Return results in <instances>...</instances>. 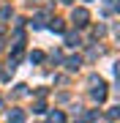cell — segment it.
<instances>
[{"label":"cell","instance_id":"6","mask_svg":"<svg viewBox=\"0 0 120 123\" xmlns=\"http://www.w3.org/2000/svg\"><path fill=\"white\" fill-rule=\"evenodd\" d=\"M49 120H52V123H63V115H60V112H52V115H49Z\"/></svg>","mask_w":120,"mask_h":123},{"label":"cell","instance_id":"3","mask_svg":"<svg viewBox=\"0 0 120 123\" xmlns=\"http://www.w3.org/2000/svg\"><path fill=\"white\" fill-rule=\"evenodd\" d=\"M8 120H11V123H22V120H25V112H11Z\"/></svg>","mask_w":120,"mask_h":123},{"label":"cell","instance_id":"4","mask_svg":"<svg viewBox=\"0 0 120 123\" xmlns=\"http://www.w3.org/2000/svg\"><path fill=\"white\" fill-rule=\"evenodd\" d=\"M66 41H68V47H76V44H79V36L68 33V36H66Z\"/></svg>","mask_w":120,"mask_h":123},{"label":"cell","instance_id":"7","mask_svg":"<svg viewBox=\"0 0 120 123\" xmlns=\"http://www.w3.org/2000/svg\"><path fill=\"white\" fill-rule=\"evenodd\" d=\"M66 3H71V0H66Z\"/></svg>","mask_w":120,"mask_h":123},{"label":"cell","instance_id":"5","mask_svg":"<svg viewBox=\"0 0 120 123\" xmlns=\"http://www.w3.org/2000/svg\"><path fill=\"white\" fill-rule=\"evenodd\" d=\"M79 63H82L79 57H71V60H68V68H71V71H74V68H79Z\"/></svg>","mask_w":120,"mask_h":123},{"label":"cell","instance_id":"2","mask_svg":"<svg viewBox=\"0 0 120 123\" xmlns=\"http://www.w3.org/2000/svg\"><path fill=\"white\" fill-rule=\"evenodd\" d=\"M104 96H107V90H104V85H98V88L93 90V98L96 101H104Z\"/></svg>","mask_w":120,"mask_h":123},{"label":"cell","instance_id":"1","mask_svg":"<svg viewBox=\"0 0 120 123\" xmlns=\"http://www.w3.org/2000/svg\"><path fill=\"white\" fill-rule=\"evenodd\" d=\"M74 22L76 25H87V11H85V8H76L74 11Z\"/></svg>","mask_w":120,"mask_h":123}]
</instances>
